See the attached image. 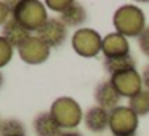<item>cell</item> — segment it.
I'll use <instances>...</instances> for the list:
<instances>
[{"label": "cell", "mask_w": 149, "mask_h": 136, "mask_svg": "<svg viewBox=\"0 0 149 136\" xmlns=\"http://www.w3.org/2000/svg\"><path fill=\"white\" fill-rule=\"evenodd\" d=\"M11 18L16 19L29 32H37L48 21L45 3L39 0H21L11 5Z\"/></svg>", "instance_id": "obj_1"}, {"label": "cell", "mask_w": 149, "mask_h": 136, "mask_svg": "<svg viewBox=\"0 0 149 136\" xmlns=\"http://www.w3.org/2000/svg\"><path fill=\"white\" fill-rule=\"evenodd\" d=\"M112 24L116 27V32L127 39L139 37L146 29V16L141 8L136 5H122L114 13Z\"/></svg>", "instance_id": "obj_2"}, {"label": "cell", "mask_w": 149, "mask_h": 136, "mask_svg": "<svg viewBox=\"0 0 149 136\" xmlns=\"http://www.w3.org/2000/svg\"><path fill=\"white\" fill-rule=\"evenodd\" d=\"M50 114L63 130L75 128L84 120V112H82L80 104L69 96H61L53 101L52 107H50Z\"/></svg>", "instance_id": "obj_3"}, {"label": "cell", "mask_w": 149, "mask_h": 136, "mask_svg": "<svg viewBox=\"0 0 149 136\" xmlns=\"http://www.w3.org/2000/svg\"><path fill=\"white\" fill-rule=\"evenodd\" d=\"M72 50L82 58H96L103 50V39L95 29H77L71 40Z\"/></svg>", "instance_id": "obj_4"}, {"label": "cell", "mask_w": 149, "mask_h": 136, "mask_svg": "<svg viewBox=\"0 0 149 136\" xmlns=\"http://www.w3.org/2000/svg\"><path fill=\"white\" fill-rule=\"evenodd\" d=\"M138 119L128 106H119L111 110L109 130L112 136H135L138 131Z\"/></svg>", "instance_id": "obj_5"}, {"label": "cell", "mask_w": 149, "mask_h": 136, "mask_svg": "<svg viewBox=\"0 0 149 136\" xmlns=\"http://www.w3.org/2000/svg\"><path fill=\"white\" fill-rule=\"evenodd\" d=\"M109 80L122 98H128L130 99L132 96H135L136 93H139L143 90V78L136 69L112 74Z\"/></svg>", "instance_id": "obj_6"}, {"label": "cell", "mask_w": 149, "mask_h": 136, "mask_svg": "<svg viewBox=\"0 0 149 136\" xmlns=\"http://www.w3.org/2000/svg\"><path fill=\"white\" fill-rule=\"evenodd\" d=\"M50 46H47L37 35H31L23 45L18 48V55H19L21 61L26 64L37 66L45 62L50 58Z\"/></svg>", "instance_id": "obj_7"}, {"label": "cell", "mask_w": 149, "mask_h": 136, "mask_svg": "<svg viewBox=\"0 0 149 136\" xmlns=\"http://www.w3.org/2000/svg\"><path fill=\"white\" fill-rule=\"evenodd\" d=\"M36 35L50 48H58L68 37V27L58 18H48L45 24L36 32Z\"/></svg>", "instance_id": "obj_8"}, {"label": "cell", "mask_w": 149, "mask_h": 136, "mask_svg": "<svg viewBox=\"0 0 149 136\" xmlns=\"http://www.w3.org/2000/svg\"><path fill=\"white\" fill-rule=\"evenodd\" d=\"M101 53L104 55V59L130 55L128 39L117 32H109L106 37H103V50H101Z\"/></svg>", "instance_id": "obj_9"}, {"label": "cell", "mask_w": 149, "mask_h": 136, "mask_svg": "<svg viewBox=\"0 0 149 136\" xmlns=\"http://www.w3.org/2000/svg\"><path fill=\"white\" fill-rule=\"evenodd\" d=\"M93 96H95V101H96V106L103 107L109 112L114 110L116 107H119L120 98H122L114 88V85L111 83V80H104L100 85H96Z\"/></svg>", "instance_id": "obj_10"}, {"label": "cell", "mask_w": 149, "mask_h": 136, "mask_svg": "<svg viewBox=\"0 0 149 136\" xmlns=\"http://www.w3.org/2000/svg\"><path fill=\"white\" fill-rule=\"evenodd\" d=\"M109 115L111 112L100 106H91L90 109L85 112L84 122L85 126L90 130L91 133H103L109 128Z\"/></svg>", "instance_id": "obj_11"}, {"label": "cell", "mask_w": 149, "mask_h": 136, "mask_svg": "<svg viewBox=\"0 0 149 136\" xmlns=\"http://www.w3.org/2000/svg\"><path fill=\"white\" fill-rule=\"evenodd\" d=\"M31 35H32V34H31L26 27L21 26L16 19H13V18H10V19L2 26V37H3L13 48L15 46L19 48Z\"/></svg>", "instance_id": "obj_12"}, {"label": "cell", "mask_w": 149, "mask_h": 136, "mask_svg": "<svg viewBox=\"0 0 149 136\" xmlns=\"http://www.w3.org/2000/svg\"><path fill=\"white\" fill-rule=\"evenodd\" d=\"M34 131L37 136H61L63 135V128L58 125L53 115L48 112H40L37 114V117L34 119Z\"/></svg>", "instance_id": "obj_13"}, {"label": "cell", "mask_w": 149, "mask_h": 136, "mask_svg": "<svg viewBox=\"0 0 149 136\" xmlns=\"http://www.w3.org/2000/svg\"><path fill=\"white\" fill-rule=\"evenodd\" d=\"M59 19H61V23L64 24L66 27H77V26H80V24L85 23V19H87V11H85V8L82 7L80 3L72 2V3L59 15Z\"/></svg>", "instance_id": "obj_14"}, {"label": "cell", "mask_w": 149, "mask_h": 136, "mask_svg": "<svg viewBox=\"0 0 149 136\" xmlns=\"http://www.w3.org/2000/svg\"><path fill=\"white\" fill-rule=\"evenodd\" d=\"M104 71L109 72L111 75L117 74V72H123V71H130V69H136V61L132 55L127 56H119V58H107L103 62Z\"/></svg>", "instance_id": "obj_15"}, {"label": "cell", "mask_w": 149, "mask_h": 136, "mask_svg": "<svg viewBox=\"0 0 149 136\" xmlns=\"http://www.w3.org/2000/svg\"><path fill=\"white\" fill-rule=\"evenodd\" d=\"M128 107L138 117L148 115L149 114V90L143 88L139 93H136L135 96L130 98L128 99Z\"/></svg>", "instance_id": "obj_16"}, {"label": "cell", "mask_w": 149, "mask_h": 136, "mask_svg": "<svg viewBox=\"0 0 149 136\" xmlns=\"http://www.w3.org/2000/svg\"><path fill=\"white\" fill-rule=\"evenodd\" d=\"M0 136H26V128L18 119H5L0 125Z\"/></svg>", "instance_id": "obj_17"}, {"label": "cell", "mask_w": 149, "mask_h": 136, "mask_svg": "<svg viewBox=\"0 0 149 136\" xmlns=\"http://www.w3.org/2000/svg\"><path fill=\"white\" fill-rule=\"evenodd\" d=\"M13 46L0 35V69L5 67L13 58Z\"/></svg>", "instance_id": "obj_18"}, {"label": "cell", "mask_w": 149, "mask_h": 136, "mask_svg": "<svg viewBox=\"0 0 149 136\" xmlns=\"http://www.w3.org/2000/svg\"><path fill=\"white\" fill-rule=\"evenodd\" d=\"M71 3H72V0H47L45 7L61 15L63 11H64V10H66V8H68Z\"/></svg>", "instance_id": "obj_19"}, {"label": "cell", "mask_w": 149, "mask_h": 136, "mask_svg": "<svg viewBox=\"0 0 149 136\" xmlns=\"http://www.w3.org/2000/svg\"><path fill=\"white\" fill-rule=\"evenodd\" d=\"M138 45H139V50L143 51V55H146L149 58V27H146L141 32V35L138 37Z\"/></svg>", "instance_id": "obj_20"}, {"label": "cell", "mask_w": 149, "mask_h": 136, "mask_svg": "<svg viewBox=\"0 0 149 136\" xmlns=\"http://www.w3.org/2000/svg\"><path fill=\"white\" fill-rule=\"evenodd\" d=\"M11 5H13V2H10V3L0 2V26H3L11 18Z\"/></svg>", "instance_id": "obj_21"}, {"label": "cell", "mask_w": 149, "mask_h": 136, "mask_svg": "<svg viewBox=\"0 0 149 136\" xmlns=\"http://www.w3.org/2000/svg\"><path fill=\"white\" fill-rule=\"evenodd\" d=\"M141 78H143V87L146 90H149V64L143 69V74H141Z\"/></svg>", "instance_id": "obj_22"}, {"label": "cell", "mask_w": 149, "mask_h": 136, "mask_svg": "<svg viewBox=\"0 0 149 136\" xmlns=\"http://www.w3.org/2000/svg\"><path fill=\"white\" fill-rule=\"evenodd\" d=\"M61 136H82L80 133H75V131H66V133H63Z\"/></svg>", "instance_id": "obj_23"}, {"label": "cell", "mask_w": 149, "mask_h": 136, "mask_svg": "<svg viewBox=\"0 0 149 136\" xmlns=\"http://www.w3.org/2000/svg\"><path fill=\"white\" fill-rule=\"evenodd\" d=\"M2 85H3V74L0 72V88H2Z\"/></svg>", "instance_id": "obj_24"}, {"label": "cell", "mask_w": 149, "mask_h": 136, "mask_svg": "<svg viewBox=\"0 0 149 136\" xmlns=\"http://www.w3.org/2000/svg\"><path fill=\"white\" fill-rule=\"evenodd\" d=\"M0 125H2V117H0Z\"/></svg>", "instance_id": "obj_25"}]
</instances>
